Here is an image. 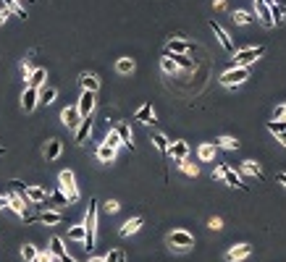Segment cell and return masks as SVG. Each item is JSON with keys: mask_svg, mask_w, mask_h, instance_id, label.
Instances as JSON below:
<instances>
[{"mask_svg": "<svg viewBox=\"0 0 286 262\" xmlns=\"http://www.w3.org/2000/svg\"><path fill=\"white\" fill-rule=\"evenodd\" d=\"M160 68H163L165 73H176V71H179V66L171 61V55H168V53H165L163 58H160Z\"/></svg>", "mask_w": 286, "mask_h": 262, "instance_id": "1f68e13d", "label": "cell"}, {"mask_svg": "<svg viewBox=\"0 0 286 262\" xmlns=\"http://www.w3.org/2000/svg\"><path fill=\"white\" fill-rule=\"evenodd\" d=\"M50 252H53V257H63V255H66V249H63V241H61L58 236L50 239Z\"/></svg>", "mask_w": 286, "mask_h": 262, "instance_id": "e575fe53", "label": "cell"}, {"mask_svg": "<svg viewBox=\"0 0 286 262\" xmlns=\"http://www.w3.org/2000/svg\"><path fill=\"white\" fill-rule=\"evenodd\" d=\"M34 262H55V257H53L50 249H42V252H37V260Z\"/></svg>", "mask_w": 286, "mask_h": 262, "instance_id": "7bdbcfd3", "label": "cell"}, {"mask_svg": "<svg viewBox=\"0 0 286 262\" xmlns=\"http://www.w3.org/2000/svg\"><path fill=\"white\" fill-rule=\"evenodd\" d=\"M55 97H58V89L55 87H40V102L42 105H50Z\"/></svg>", "mask_w": 286, "mask_h": 262, "instance_id": "f546056e", "label": "cell"}, {"mask_svg": "<svg viewBox=\"0 0 286 262\" xmlns=\"http://www.w3.org/2000/svg\"><path fill=\"white\" fill-rule=\"evenodd\" d=\"M84 247L92 249L95 247V239H97V199H89V210H87V218H84Z\"/></svg>", "mask_w": 286, "mask_h": 262, "instance_id": "6da1fadb", "label": "cell"}, {"mask_svg": "<svg viewBox=\"0 0 286 262\" xmlns=\"http://www.w3.org/2000/svg\"><path fill=\"white\" fill-rule=\"evenodd\" d=\"M213 179H223L228 186H236V189H247V184H242V176H239L231 165H218L213 171Z\"/></svg>", "mask_w": 286, "mask_h": 262, "instance_id": "277c9868", "label": "cell"}, {"mask_svg": "<svg viewBox=\"0 0 286 262\" xmlns=\"http://www.w3.org/2000/svg\"><path fill=\"white\" fill-rule=\"evenodd\" d=\"M152 144L158 147L163 155H168V147H171V142H168V136H165V134H160V131H155V134H152Z\"/></svg>", "mask_w": 286, "mask_h": 262, "instance_id": "83f0119b", "label": "cell"}, {"mask_svg": "<svg viewBox=\"0 0 286 262\" xmlns=\"http://www.w3.org/2000/svg\"><path fill=\"white\" fill-rule=\"evenodd\" d=\"M55 260H58V262H76V260H73L71 255H63V257H55Z\"/></svg>", "mask_w": 286, "mask_h": 262, "instance_id": "816d5d0a", "label": "cell"}, {"mask_svg": "<svg viewBox=\"0 0 286 262\" xmlns=\"http://www.w3.org/2000/svg\"><path fill=\"white\" fill-rule=\"evenodd\" d=\"M89 134H92V121L89 118H81L79 126H76V136H73V139H76V144H81Z\"/></svg>", "mask_w": 286, "mask_h": 262, "instance_id": "d6986e66", "label": "cell"}, {"mask_svg": "<svg viewBox=\"0 0 286 262\" xmlns=\"http://www.w3.org/2000/svg\"><path fill=\"white\" fill-rule=\"evenodd\" d=\"M279 181H281V184L286 186V173H279Z\"/></svg>", "mask_w": 286, "mask_h": 262, "instance_id": "11a10c76", "label": "cell"}, {"mask_svg": "<svg viewBox=\"0 0 286 262\" xmlns=\"http://www.w3.org/2000/svg\"><path fill=\"white\" fill-rule=\"evenodd\" d=\"M252 18H255V16H252L250 11H236V13H234V21H236V24H252Z\"/></svg>", "mask_w": 286, "mask_h": 262, "instance_id": "ab89813d", "label": "cell"}, {"mask_svg": "<svg viewBox=\"0 0 286 262\" xmlns=\"http://www.w3.org/2000/svg\"><path fill=\"white\" fill-rule=\"evenodd\" d=\"M61 121H63V126H69V129H73V126H79V121H81V116H79V110H76V105L73 108H66L61 113Z\"/></svg>", "mask_w": 286, "mask_h": 262, "instance_id": "9a60e30c", "label": "cell"}, {"mask_svg": "<svg viewBox=\"0 0 286 262\" xmlns=\"http://www.w3.org/2000/svg\"><path fill=\"white\" fill-rule=\"evenodd\" d=\"M61 149H63L61 139H50V142H48V147H45V157H48V160H55V157L61 155Z\"/></svg>", "mask_w": 286, "mask_h": 262, "instance_id": "d4e9b609", "label": "cell"}, {"mask_svg": "<svg viewBox=\"0 0 286 262\" xmlns=\"http://www.w3.org/2000/svg\"><path fill=\"white\" fill-rule=\"evenodd\" d=\"M55 262H58V260H55Z\"/></svg>", "mask_w": 286, "mask_h": 262, "instance_id": "6f0895ef", "label": "cell"}, {"mask_svg": "<svg viewBox=\"0 0 286 262\" xmlns=\"http://www.w3.org/2000/svg\"><path fill=\"white\" fill-rule=\"evenodd\" d=\"M168 55H171V61L176 63V66H181V68H189V71L195 68V61H189L187 55H173V53H168Z\"/></svg>", "mask_w": 286, "mask_h": 262, "instance_id": "4dcf8cb0", "label": "cell"}, {"mask_svg": "<svg viewBox=\"0 0 286 262\" xmlns=\"http://www.w3.org/2000/svg\"><path fill=\"white\" fill-rule=\"evenodd\" d=\"M210 29L215 32L218 42L223 45V50H226V53H236V50H234V42H231V37H228V32H226V29H223V26H220L218 21H210Z\"/></svg>", "mask_w": 286, "mask_h": 262, "instance_id": "30bf717a", "label": "cell"}, {"mask_svg": "<svg viewBox=\"0 0 286 262\" xmlns=\"http://www.w3.org/2000/svg\"><path fill=\"white\" fill-rule=\"evenodd\" d=\"M242 173H247V176H257V179H263V168L257 165L255 160H244V163H242Z\"/></svg>", "mask_w": 286, "mask_h": 262, "instance_id": "f1b7e54d", "label": "cell"}, {"mask_svg": "<svg viewBox=\"0 0 286 262\" xmlns=\"http://www.w3.org/2000/svg\"><path fill=\"white\" fill-rule=\"evenodd\" d=\"M8 199V204H11V207L16 210V215L18 218H24V220H29V202L26 199H21V196H18V192H11L5 196Z\"/></svg>", "mask_w": 286, "mask_h": 262, "instance_id": "ba28073f", "label": "cell"}, {"mask_svg": "<svg viewBox=\"0 0 286 262\" xmlns=\"http://www.w3.org/2000/svg\"><path fill=\"white\" fill-rule=\"evenodd\" d=\"M18 3H21V0H18Z\"/></svg>", "mask_w": 286, "mask_h": 262, "instance_id": "9f6ffc18", "label": "cell"}, {"mask_svg": "<svg viewBox=\"0 0 286 262\" xmlns=\"http://www.w3.org/2000/svg\"><path fill=\"white\" fill-rule=\"evenodd\" d=\"M84 226H73L71 231H69V239H73V241H84Z\"/></svg>", "mask_w": 286, "mask_h": 262, "instance_id": "60d3db41", "label": "cell"}, {"mask_svg": "<svg viewBox=\"0 0 286 262\" xmlns=\"http://www.w3.org/2000/svg\"><path fill=\"white\" fill-rule=\"evenodd\" d=\"M247 79H250V68H239V66L220 73V84H223V87H239V84H244Z\"/></svg>", "mask_w": 286, "mask_h": 262, "instance_id": "5b68a950", "label": "cell"}, {"mask_svg": "<svg viewBox=\"0 0 286 262\" xmlns=\"http://www.w3.org/2000/svg\"><path fill=\"white\" fill-rule=\"evenodd\" d=\"M18 196L26 202H34V204H42V202H48V192L42 189V186H18Z\"/></svg>", "mask_w": 286, "mask_h": 262, "instance_id": "52a82bcc", "label": "cell"}, {"mask_svg": "<svg viewBox=\"0 0 286 262\" xmlns=\"http://www.w3.org/2000/svg\"><path fill=\"white\" fill-rule=\"evenodd\" d=\"M58 186H61V192L66 194V199H69V202H76V199H79V186H76V179H73V173H71V171H61V176H58Z\"/></svg>", "mask_w": 286, "mask_h": 262, "instance_id": "3957f363", "label": "cell"}, {"mask_svg": "<svg viewBox=\"0 0 286 262\" xmlns=\"http://www.w3.org/2000/svg\"><path fill=\"white\" fill-rule=\"evenodd\" d=\"M37 220L45 223V226H58V223L63 220V215H61V212H55V210H48V212H42Z\"/></svg>", "mask_w": 286, "mask_h": 262, "instance_id": "603a6c76", "label": "cell"}, {"mask_svg": "<svg viewBox=\"0 0 286 262\" xmlns=\"http://www.w3.org/2000/svg\"><path fill=\"white\" fill-rule=\"evenodd\" d=\"M116 134L121 136V144L129 147V149L134 152V134H132V129H129L126 124H118V126H116Z\"/></svg>", "mask_w": 286, "mask_h": 262, "instance_id": "2e32d148", "label": "cell"}, {"mask_svg": "<svg viewBox=\"0 0 286 262\" xmlns=\"http://www.w3.org/2000/svg\"><path fill=\"white\" fill-rule=\"evenodd\" d=\"M142 226H144V220H142V218H129L124 226H121V236H132V233H137Z\"/></svg>", "mask_w": 286, "mask_h": 262, "instance_id": "ffe728a7", "label": "cell"}, {"mask_svg": "<svg viewBox=\"0 0 286 262\" xmlns=\"http://www.w3.org/2000/svg\"><path fill=\"white\" fill-rule=\"evenodd\" d=\"M53 196H55V202H61V204H69V199H66V194H63L61 189H58V192H55Z\"/></svg>", "mask_w": 286, "mask_h": 262, "instance_id": "681fc988", "label": "cell"}, {"mask_svg": "<svg viewBox=\"0 0 286 262\" xmlns=\"http://www.w3.org/2000/svg\"><path fill=\"white\" fill-rule=\"evenodd\" d=\"M5 18H8V11H5V8H0V26L5 24Z\"/></svg>", "mask_w": 286, "mask_h": 262, "instance_id": "f907efd6", "label": "cell"}, {"mask_svg": "<svg viewBox=\"0 0 286 262\" xmlns=\"http://www.w3.org/2000/svg\"><path fill=\"white\" fill-rule=\"evenodd\" d=\"M97 160L100 163H113L116 160V149L108 147V144H100L97 147Z\"/></svg>", "mask_w": 286, "mask_h": 262, "instance_id": "7402d4cb", "label": "cell"}, {"mask_svg": "<svg viewBox=\"0 0 286 262\" xmlns=\"http://www.w3.org/2000/svg\"><path fill=\"white\" fill-rule=\"evenodd\" d=\"M268 131L276 134V131H286V121H268Z\"/></svg>", "mask_w": 286, "mask_h": 262, "instance_id": "ee69618b", "label": "cell"}, {"mask_svg": "<svg viewBox=\"0 0 286 262\" xmlns=\"http://www.w3.org/2000/svg\"><path fill=\"white\" fill-rule=\"evenodd\" d=\"M168 53H173V55H187L189 50H195V45H189L187 40H179V37H173V40H168Z\"/></svg>", "mask_w": 286, "mask_h": 262, "instance_id": "4fadbf2b", "label": "cell"}, {"mask_svg": "<svg viewBox=\"0 0 286 262\" xmlns=\"http://www.w3.org/2000/svg\"><path fill=\"white\" fill-rule=\"evenodd\" d=\"M263 53H265V48H260V45H255V48H242V50L234 53V66H239V68H250Z\"/></svg>", "mask_w": 286, "mask_h": 262, "instance_id": "7a4b0ae2", "label": "cell"}, {"mask_svg": "<svg viewBox=\"0 0 286 262\" xmlns=\"http://www.w3.org/2000/svg\"><path fill=\"white\" fill-rule=\"evenodd\" d=\"M134 121H142V124H155V110L150 102H144V105L134 113Z\"/></svg>", "mask_w": 286, "mask_h": 262, "instance_id": "e0dca14e", "label": "cell"}, {"mask_svg": "<svg viewBox=\"0 0 286 262\" xmlns=\"http://www.w3.org/2000/svg\"><path fill=\"white\" fill-rule=\"evenodd\" d=\"M168 155H171L176 163L187 160V155H189V144H187V142H171V147H168Z\"/></svg>", "mask_w": 286, "mask_h": 262, "instance_id": "5bb4252c", "label": "cell"}, {"mask_svg": "<svg viewBox=\"0 0 286 262\" xmlns=\"http://www.w3.org/2000/svg\"><path fill=\"white\" fill-rule=\"evenodd\" d=\"M87 262H105V260H103V257H89Z\"/></svg>", "mask_w": 286, "mask_h": 262, "instance_id": "db71d44e", "label": "cell"}, {"mask_svg": "<svg viewBox=\"0 0 286 262\" xmlns=\"http://www.w3.org/2000/svg\"><path fill=\"white\" fill-rule=\"evenodd\" d=\"M32 71H34V68H32V63H29V61H24V63H21V73H24V79H29V76H32Z\"/></svg>", "mask_w": 286, "mask_h": 262, "instance_id": "bcb514c9", "label": "cell"}, {"mask_svg": "<svg viewBox=\"0 0 286 262\" xmlns=\"http://www.w3.org/2000/svg\"><path fill=\"white\" fill-rule=\"evenodd\" d=\"M79 81H81V87H84V92H97V87H100V79L95 76V73H89V71L81 73Z\"/></svg>", "mask_w": 286, "mask_h": 262, "instance_id": "ac0fdd59", "label": "cell"}, {"mask_svg": "<svg viewBox=\"0 0 286 262\" xmlns=\"http://www.w3.org/2000/svg\"><path fill=\"white\" fill-rule=\"evenodd\" d=\"M103 144H108V147H113V149H118V147H121V136L116 134V129H113V131H110V134L105 136V142H103Z\"/></svg>", "mask_w": 286, "mask_h": 262, "instance_id": "f35d334b", "label": "cell"}, {"mask_svg": "<svg viewBox=\"0 0 286 262\" xmlns=\"http://www.w3.org/2000/svg\"><path fill=\"white\" fill-rule=\"evenodd\" d=\"M37 102H40V89L26 87V92L21 95V108L26 110V113H32V110L37 108Z\"/></svg>", "mask_w": 286, "mask_h": 262, "instance_id": "7c38bea8", "label": "cell"}, {"mask_svg": "<svg viewBox=\"0 0 286 262\" xmlns=\"http://www.w3.org/2000/svg\"><path fill=\"white\" fill-rule=\"evenodd\" d=\"M37 252H40L37 247H32V244H24V247H21V257H24L26 262H34V260H37Z\"/></svg>", "mask_w": 286, "mask_h": 262, "instance_id": "8d00e7d4", "label": "cell"}, {"mask_svg": "<svg viewBox=\"0 0 286 262\" xmlns=\"http://www.w3.org/2000/svg\"><path fill=\"white\" fill-rule=\"evenodd\" d=\"M103 260H105V262H126V255H124L121 249H110Z\"/></svg>", "mask_w": 286, "mask_h": 262, "instance_id": "74e56055", "label": "cell"}, {"mask_svg": "<svg viewBox=\"0 0 286 262\" xmlns=\"http://www.w3.org/2000/svg\"><path fill=\"white\" fill-rule=\"evenodd\" d=\"M168 244H171V249H179V252H187V249H192L195 247V236H192L189 231H173L171 236H168Z\"/></svg>", "mask_w": 286, "mask_h": 262, "instance_id": "8992f818", "label": "cell"}, {"mask_svg": "<svg viewBox=\"0 0 286 262\" xmlns=\"http://www.w3.org/2000/svg\"><path fill=\"white\" fill-rule=\"evenodd\" d=\"M208 226L213 228V231H220V228H223V220H220V218H210V223H208Z\"/></svg>", "mask_w": 286, "mask_h": 262, "instance_id": "c3c4849f", "label": "cell"}, {"mask_svg": "<svg viewBox=\"0 0 286 262\" xmlns=\"http://www.w3.org/2000/svg\"><path fill=\"white\" fill-rule=\"evenodd\" d=\"M116 71L118 73H132L134 71V61L132 58H121V61L116 63Z\"/></svg>", "mask_w": 286, "mask_h": 262, "instance_id": "d590c367", "label": "cell"}, {"mask_svg": "<svg viewBox=\"0 0 286 262\" xmlns=\"http://www.w3.org/2000/svg\"><path fill=\"white\" fill-rule=\"evenodd\" d=\"M268 8H271V18H273V26H276V24H284V5L273 3V5H268Z\"/></svg>", "mask_w": 286, "mask_h": 262, "instance_id": "d6a6232c", "label": "cell"}, {"mask_svg": "<svg viewBox=\"0 0 286 262\" xmlns=\"http://www.w3.org/2000/svg\"><path fill=\"white\" fill-rule=\"evenodd\" d=\"M76 110H79V116H81V118H89V113L95 110V92H81Z\"/></svg>", "mask_w": 286, "mask_h": 262, "instance_id": "9c48e42d", "label": "cell"}, {"mask_svg": "<svg viewBox=\"0 0 286 262\" xmlns=\"http://www.w3.org/2000/svg\"><path fill=\"white\" fill-rule=\"evenodd\" d=\"M215 149H218V147L210 144V142H208V144H200V147H197V157L208 163V160H213V157H215Z\"/></svg>", "mask_w": 286, "mask_h": 262, "instance_id": "cb8c5ba5", "label": "cell"}, {"mask_svg": "<svg viewBox=\"0 0 286 262\" xmlns=\"http://www.w3.org/2000/svg\"><path fill=\"white\" fill-rule=\"evenodd\" d=\"M118 207H121V204H118L116 199H108V204H105V210H108V215H113V212H118Z\"/></svg>", "mask_w": 286, "mask_h": 262, "instance_id": "7dc6e473", "label": "cell"}, {"mask_svg": "<svg viewBox=\"0 0 286 262\" xmlns=\"http://www.w3.org/2000/svg\"><path fill=\"white\" fill-rule=\"evenodd\" d=\"M179 165H181V171L187 173V176H200V168H197V165H192V163H187V160H181Z\"/></svg>", "mask_w": 286, "mask_h": 262, "instance_id": "b9f144b4", "label": "cell"}, {"mask_svg": "<svg viewBox=\"0 0 286 262\" xmlns=\"http://www.w3.org/2000/svg\"><path fill=\"white\" fill-rule=\"evenodd\" d=\"M255 11H257V16H260V21H263L265 26H273L271 8H268V5H265V3H260V0H255Z\"/></svg>", "mask_w": 286, "mask_h": 262, "instance_id": "44dd1931", "label": "cell"}, {"mask_svg": "<svg viewBox=\"0 0 286 262\" xmlns=\"http://www.w3.org/2000/svg\"><path fill=\"white\" fill-rule=\"evenodd\" d=\"M5 204H8V199H5V196H0V210H3Z\"/></svg>", "mask_w": 286, "mask_h": 262, "instance_id": "f5cc1de1", "label": "cell"}, {"mask_svg": "<svg viewBox=\"0 0 286 262\" xmlns=\"http://www.w3.org/2000/svg\"><path fill=\"white\" fill-rule=\"evenodd\" d=\"M3 8L8 13H16L18 18H26V11H24V5L18 3V0H3Z\"/></svg>", "mask_w": 286, "mask_h": 262, "instance_id": "484cf974", "label": "cell"}, {"mask_svg": "<svg viewBox=\"0 0 286 262\" xmlns=\"http://www.w3.org/2000/svg\"><path fill=\"white\" fill-rule=\"evenodd\" d=\"M252 255V247L250 244H236V247H231L226 252V260L228 262H242V260H247Z\"/></svg>", "mask_w": 286, "mask_h": 262, "instance_id": "8fae6325", "label": "cell"}, {"mask_svg": "<svg viewBox=\"0 0 286 262\" xmlns=\"http://www.w3.org/2000/svg\"><path fill=\"white\" fill-rule=\"evenodd\" d=\"M45 76H48V71H45V68H34L32 76H29V87H34V89L45 87Z\"/></svg>", "mask_w": 286, "mask_h": 262, "instance_id": "4316f807", "label": "cell"}, {"mask_svg": "<svg viewBox=\"0 0 286 262\" xmlns=\"http://www.w3.org/2000/svg\"><path fill=\"white\" fill-rule=\"evenodd\" d=\"M215 147H220V149H239V142L234 136H220L215 142Z\"/></svg>", "mask_w": 286, "mask_h": 262, "instance_id": "836d02e7", "label": "cell"}, {"mask_svg": "<svg viewBox=\"0 0 286 262\" xmlns=\"http://www.w3.org/2000/svg\"><path fill=\"white\" fill-rule=\"evenodd\" d=\"M273 121H286V102L273 110Z\"/></svg>", "mask_w": 286, "mask_h": 262, "instance_id": "f6af8a7d", "label": "cell"}]
</instances>
